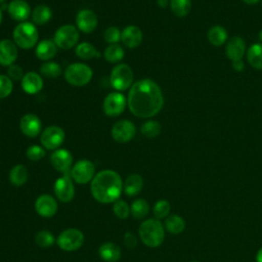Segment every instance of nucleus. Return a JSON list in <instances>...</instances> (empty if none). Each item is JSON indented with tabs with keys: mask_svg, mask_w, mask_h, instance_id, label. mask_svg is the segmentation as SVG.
<instances>
[{
	"mask_svg": "<svg viewBox=\"0 0 262 262\" xmlns=\"http://www.w3.org/2000/svg\"><path fill=\"white\" fill-rule=\"evenodd\" d=\"M158 3L161 7H166V5L168 4V1L167 0H158Z\"/></svg>",
	"mask_w": 262,
	"mask_h": 262,
	"instance_id": "48",
	"label": "nucleus"
},
{
	"mask_svg": "<svg viewBox=\"0 0 262 262\" xmlns=\"http://www.w3.org/2000/svg\"><path fill=\"white\" fill-rule=\"evenodd\" d=\"M40 73L46 78H58L61 74V67L54 61H46L40 67Z\"/></svg>",
	"mask_w": 262,
	"mask_h": 262,
	"instance_id": "35",
	"label": "nucleus"
},
{
	"mask_svg": "<svg viewBox=\"0 0 262 262\" xmlns=\"http://www.w3.org/2000/svg\"><path fill=\"white\" fill-rule=\"evenodd\" d=\"M38 31L34 24L23 21L13 30V42L23 49L33 48L38 41Z\"/></svg>",
	"mask_w": 262,
	"mask_h": 262,
	"instance_id": "4",
	"label": "nucleus"
},
{
	"mask_svg": "<svg viewBox=\"0 0 262 262\" xmlns=\"http://www.w3.org/2000/svg\"><path fill=\"white\" fill-rule=\"evenodd\" d=\"M208 40L213 46L219 47L227 41V32L221 26H214L208 32Z\"/></svg>",
	"mask_w": 262,
	"mask_h": 262,
	"instance_id": "29",
	"label": "nucleus"
},
{
	"mask_svg": "<svg viewBox=\"0 0 262 262\" xmlns=\"http://www.w3.org/2000/svg\"><path fill=\"white\" fill-rule=\"evenodd\" d=\"M58 209L56 200L50 194H41L37 198L35 202V210L36 212L45 218L52 217L56 214Z\"/></svg>",
	"mask_w": 262,
	"mask_h": 262,
	"instance_id": "15",
	"label": "nucleus"
},
{
	"mask_svg": "<svg viewBox=\"0 0 262 262\" xmlns=\"http://www.w3.org/2000/svg\"><path fill=\"white\" fill-rule=\"evenodd\" d=\"M84 243V234L80 229L67 228L59 233L56 238L57 246L63 251H76L82 247Z\"/></svg>",
	"mask_w": 262,
	"mask_h": 262,
	"instance_id": "7",
	"label": "nucleus"
},
{
	"mask_svg": "<svg viewBox=\"0 0 262 262\" xmlns=\"http://www.w3.org/2000/svg\"><path fill=\"white\" fill-rule=\"evenodd\" d=\"M57 46L54 41L43 40L36 47V56L41 60H50L55 56Z\"/></svg>",
	"mask_w": 262,
	"mask_h": 262,
	"instance_id": "25",
	"label": "nucleus"
},
{
	"mask_svg": "<svg viewBox=\"0 0 262 262\" xmlns=\"http://www.w3.org/2000/svg\"><path fill=\"white\" fill-rule=\"evenodd\" d=\"M52 16L51 9L44 4L38 5L32 11V19L36 25H44L50 20Z\"/></svg>",
	"mask_w": 262,
	"mask_h": 262,
	"instance_id": "31",
	"label": "nucleus"
},
{
	"mask_svg": "<svg viewBox=\"0 0 262 262\" xmlns=\"http://www.w3.org/2000/svg\"><path fill=\"white\" fill-rule=\"evenodd\" d=\"M98 254L105 262H117L121 258V249L115 243L106 242L99 247Z\"/></svg>",
	"mask_w": 262,
	"mask_h": 262,
	"instance_id": "23",
	"label": "nucleus"
},
{
	"mask_svg": "<svg viewBox=\"0 0 262 262\" xmlns=\"http://www.w3.org/2000/svg\"><path fill=\"white\" fill-rule=\"evenodd\" d=\"M76 55L82 59H92L101 56L100 52L89 42L80 43L76 47Z\"/></svg>",
	"mask_w": 262,
	"mask_h": 262,
	"instance_id": "30",
	"label": "nucleus"
},
{
	"mask_svg": "<svg viewBox=\"0 0 262 262\" xmlns=\"http://www.w3.org/2000/svg\"><path fill=\"white\" fill-rule=\"evenodd\" d=\"M256 262H262V248H260L256 254Z\"/></svg>",
	"mask_w": 262,
	"mask_h": 262,
	"instance_id": "46",
	"label": "nucleus"
},
{
	"mask_svg": "<svg viewBox=\"0 0 262 262\" xmlns=\"http://www.w3.org/2000/svg\"><path fill=\"white\" fill-rule=\"evenodd\" d=\"M244 67H245V63L244 61L241 59V60H235V61H232V68L236 71V72H242L244 70Z\"/></svg>",
	"mask_w": 262,
	"mask_h": 262,
	"instance_id": "45",
	"label": "nucleus"
},
{
	"mask_svg": "<svg viewBox=\"0 0 262 262\" xmlns=\"http://www.w3.org/2000/svg\"><path fill=\"white\" fill-rule=\"evenodd\" d=\"M171 211V205L167 200H159L156 202L154 208H152V213L157 219H164L167 218L170 215Z\"/></svg>",
	"mask_w": 262,
	"mask_h": 262,
	"instance_id": "36",
	"label": "nucleus"
},
{
	"mask_svg": "<svg viewBox=\"0 0 262 262\" xmlns=\"http://www.w3.org/2000/svg\"><path fill=\"white\" fill-rule=\"evenodd\" d=\"M70 174L75 182L79 184L88 183L95 176L94 164L89 160H80L72 167Z\"/></svg>",
	"mask_w": 262,
	"mask_h": 262,
	"instance_id": "9",
	"label": "nucleus"
},
{
	"mask_svg": "<svg viewBox=\"0 0 262 262\" xmlns=\"http://www.w3.org/2000/svg\"><path fill=\"white\" fill-rule=\"evenodd\" d=\"M126 104H127L126 97L122 93L112 92L107 94L106 97L104 98L102 103V108L106 116L117 117L124 112Z\"/></svg>",
	"mask_w": 262,
	"mask_h": 262,
	"instance_id": "10",
	"label": "nucleus"
},
{
	"mask_svg": "<svg viewBox=\"0 0 262 262\" xmlns=\"http://www.w3.org/2000/svg\"><path fill=\"white\" fill-rule=\"evenodd\" d=\"M245 52H246V44L243 38L238 36H234L227 41L226 47H225V53H226V56L231 61L241 60L244 57Z\"/></svg>",
	"mask_w": 262,
	"mask_h": 262,
	"instance_id": "19",
	"label": "nucleus"
},
{
	"mask_svg": "<svg viewBox=\"0 0 262 262\" xmlns=\"http://www.w3.org/2000/svg\"><path fill=\"white\" fill-rule=\"evenodd\" d=\"M35 242L41 248H49L54 244L55 239L54 235L50 231L40 230L35 236Z\"/></svg>",
	"mask_w": 262,
	"mask_h": 262,
	"instance_id": "38",
	"label": "nucleus"
},
{
	"mask_svg": "<svg viewBox=\"0 0 262 262\" xmlns=\"http://www.w3.org/2000/svg\"><path fill=\"white\" fill-rule=\"evenodd\" d=\"M13 89L12 80L5 75H0V99L10 95Z\"/></svg>",
	"mask_w": 262,
	"mask_h": 262,
	"instance_id": "40",
	"label": "nucleus"
},
{
	"mask_svg": "<svg viewBox=\"0 0 262 262\" xmlns=\"http://www.w3.org/2000/svg\"><path fill=\"white\" fill-rule=\"evenodd\" d=\"M54 43L61 49H71L79 41V32L75 26L64 25L59 27L54 34Z\"/></svg>",
	"mask_w": 262,
	"mask_h": 262,
	"instance_id": "8",
	"label": "nucleus"
},
{
	"mask_svg": "<svg viewBox=\"0 0 262 262\" xmlns=\"http://www.w3.org/2000/svg\"><path fill=\"white\" fill-rule=\"evenodd\" d=\"M149 212V205L143 199H137L133 201L130 206V213L135 219H143Z\"/></svg>",
	"mask_w": 262,
	"mask_h": 262,
	"instance_id": "32",
	"label": "nucleus"
},
{
	"mask_svg": "<svg viewBox=\"0 0 262 262\" xmlns=\"http://www.w3.org/2000/svg\"><path fill=\"white\" fill-rule=\"evenodd\" d=\"M138 233L141 242L149 248L161 246L165 239L164 225L157 218L144 220L139 226Z\"/></svg>",
	"mask_w": 262,
	"mask_h": 262,
	"instance_id": "3",
	"label": "nucleus"
},
{
	"mask_svg": "<svg viewBox=\"0 0 262 262\" xmlns=\"http://www.w3.org/2000/svg\"><path fill=\"white\" fill-rule=\"evenodd\" d=\"M191 262H200V261H191Z\"/></svg>",
	"mask_w": 262,
	"mask_h": 262,
	"instance_id": "52",
	"label": "nucleus"
},
{
	"mask_svg": "<svg viewBox=\"0 0 262 262\" xmlns=\"http://www.w3.org/2000/svg\"><path fill=\"white\" fill-rule=\"evenodd\" d=\"M1 21H2V10L0 8V24H1Z\"/></svg>",
	"mask_w": 262,
	"mask_h": 262,
	"instance_id": "50",
	"label": "nucleus"
},
{
	"mask_svg": "<svg viewBox=\"0 0 262 262\" xmlns=\"http://www.w3.org/2000/svg\"><path fill=\"white\" fill-rule=\"evenodd\" d=\"M6 0H0V3H3V2H5Z\"/></svg>",
	"mask_w": 262,
	"mask_h": 262,
	"instance_id": "51",
	"label": "nucleus"
},
{
	"mask_svg": "<svg viewBox=\"0 0 262 262\" xmlns=\"http://www.w3.org/2000/svg\"><path fill=\"white\" fill-rule=\"evenodd\" d=\"M27 158L31 161H39L45 156V149L40 145H31L26 151Z\"/></svg>",
	"mask_w": 262,
	"mask_h": 262,
	"instance_id": "42",
	"label": "nucleus"
},
{
	"mask_svg": "<svg viewBox=\"0 0 262 262\" xmlns=\"http://www.w3.org/2000/svg\"><path fill=\"white\" fill-rule=\"evenodd\" d=\"M259 39H260V41L262 42V30H261L260 33H259Z\"/></svg>",
	"mask_w": 262,
	"mask_h": 262,
	"instance_id": "49",
	"label": "nucleus"
},
{
	"mask_svg": "<svg viewBox=\"0 0 262 262\" xmlns=\"http://www.w3.org/2000/svg\"><path fill=\"white\" fill-rule=\"evenodd\" d=\"M143 187V179L139 174L129 175L123 182V190L129 196L137 195Z\"/></svg>",
	"mask_w": 262,
	"mask_h": 262,
	"instance_id": "24",
	"label": "nucleus"
},
{
	"mask_svg": "<svg viewBox=\"0 0 262 262\" xmlns=\"http://www.w3.org/2000/svg\"><path fill=\"white\" fill-rule=\"evenodd\" d=\"M136 133V128L131 121L120 120L112 128V137L119 143L130 141Z\"/></svg>",
	"mask_w": 262,
	"mask_h": 262,
	"instance_id": "13",
	"label": "nucleus"
},
{
	"mask_svg": "<svg viewBox=\"0 0 262 262\" xmlns=\"http://www.w3.org/2000/svg\"><path fill=\"white\" fill-rule=\"evenodd\" d=\"M92 70L89 66L82 62H75L64 71V78L68 83L73 86L81 87L88 84L92 78Z\"/></svg>",
	"mask_w": 262,
	"mask_h": 262,
	"instance_id": "5",
	"label": "nucleus"
},
{
	"mask_svg": "<svg viewBox=\"0 0 262 262\" xmlns=\"http://www.w3.org/2000/svg\"><path fill=\"white\" fill-rule=\"evenodd\" d=\"M111 85L118 91H124L133 85V72L126 63L117 64L111 72Z\"/></svg>",
	"mask_w": 262,
	"mask_h": 262,
	"instance_id": "6",
	"label": "nucleus"
},
{
	"mask_svg": "<svg viewBox=\"0 0 262 262\" xmlns=\"http://www.w3.org/2000/svg\"><path fill=\"white\" fill-rule=\"evenodd\" d=\"M50 163L55 170L63 174L70 173L73 164V156L66 148L55 149L50 156Z\"/></svg>",
	"mask_w": 262,
	"mask_h": 262,
	"instance_id": "14",
	"label": "nucleus"
},
{
	"mask_svg": "<svg viewBox=\"0 0 262 262\" xmlns=\"http://www.w3.org/2000/svg\"><path fill=\"white\" fill-rule=\"evenodd\" d=\"M16 44L9 40L3 39L0 41V64L3 67H9L17 58Z\"/></svg>",
	"mask_w": 262,
	"mask_h": 262,
	"instance_id": "18",
	"label": "nucleus"
},
{
	"mask_svg": "<svg viewBox=\"0 0 262 262\" xmlns=\"http://www.w3.org/2000/svg\"><path fill=\"white\" fill-rule=\"evenodd\" d=\"M103 56H104L105 60L111 62V63L119 62L124 57V49L118 43L117 44H110L105 48V50L103 52Z\"/></svg>",
	"mask_w": 262,
	"mask_h": 262,
	"instance_id": "33",
	"label": "nucleus"
},
{
	"mask_svg": "<svg viewBox=\"0 0 262 262\" xmlns=\"http://www.w3.org/2000/svg\"><path fill=\"white\" fill-rule=\"evenodd\" d=\"M247 60L256 70H262V44L256 43L249 47Z\"/></svg>",
	"mask_w": 262,
	"mask_h": 262,
	"instance_id": "28",
	"label": "nucleus"
},
{
	"mask_svg": "<svg viewBox=\"0 0 262 262\" xmlns=\"http://www.w3.org/2000/svg\"><path fill=\"white\" fill-rule=\"evenodd\" d=\"M7 74H8V77L11 79V80H15V81H18V80H21L24 78V72H23V69L16 64H11L9 66L8 70H7Z\"/></svg>",
	"mask_w": 262,
	"mask_h": 262,
	"instance_id": "43",
	"label": "nucleus"
},
{
	"mask_svg": "<svg viewBox=\"0 0 262 262\" xmlns=\"http://www.w3.org/2000/svg\"><path fill=\"white\" fill-rule=\"evenodd\" d=\"M103 38L108 44H117L121 40V32L117 27H108L103 33Z\"/></svg>",
	"mask_w": 262,
	"mask_h": 262,
	"instance_id": "41",
	"label": "nucleus"
},
{
	"mask_svg": "<svg viewBox=\"0 0 262 262\" xmlns=\"http://www.w3.org/2000/svg\"><path fill=\"white\" fill-rule=\"evenodd\" d=\"M21 88L28 94H36L42 90L43 80L37 73L29 72L21 79Z\"/></svg>",
	"mask_w": 262,
	"mask_h": 262,
	"instance_id": "22",
	"label": "nucleus"
},
{
	"mask_svg": "<svg viewBox=\"0 0 262 262\" xmlns=\"http://www.w3.org/2000/svg\"><path fill=\"white\" fill-rule=\"evenodd\" d=\"M64 140V131L58 126H49L42 133L40 141L46 149H57Z\"/></svg>",
	"mask_w": 262,
	"mask_h": 262,
	"instance_id": "12",
	"label": "nucleus"
},
{
	"mask_svg": "<svg viewBox=\"0 0 262 262\" xmlns=\"http://www.w3.org/2000/svg\"><path fill=\"white\" fill-rule=\"evenodd\" d=\"M29 177L28 169L24 165H15L9 172V181L14 186L24 185Z\"/></svg>",
	"mask_w": 262,
	"mask_h": 262,
	"instance_id": "26",
	"label": "nucleus"
},
{
	"mask_svg": "<svg viewBox=\"0 0 262 262\" xmlns=\"http://www.w3.org/2000/svg\"><path fill=\"white\" fill-rule=\"evenodd\" d=\"M124 245L130 249H133L137 245V238L132 232H126L124 234Z\"/></svg>",
	"mask_w": 262,
	"mask_h": 262,
	"instance_id": "44",
	"label": "nucleus"
},
{
	"mask_svg": "<svg viewBox=\"0 0 262 262\" xmlns=\"http://www.w3.org/2000/svg\"><path fill=\"white\" fill-rule=\"evenodd\" d=\"M142 32L137 26H128L121 33V40L128 48H136L142 42Z\"/></svg>",
	"mask_w": 262,
	"mask_h": 262,
	"instance_id": "21",
	"label": "nucleus"
},
{
	"mask_svg": "<svg viewBox=\"0 0 262 262\" xmlns=\"http://www.w3.org/2000/svg\"><path fill=\"white\" fill-rule=\"evenodd\" d=\"M246 4H249V5H255L257 3H259L261 0H243Z\"/></svg>",
	"mask_w": 262,
	"mask_h": 262,
	"instance_id": "47",
	"label": "nucleus"
},
{
	"mask_svg": "<svg viewBox=\"0 0 262 262\" xmlns=\"http://www.w3.org/2000/svg\"><path fill=\"white\" fill-rule=\"evenodd\" d=\"M7 9L10 17L20 23L28 19V17L31 14L30 5L25 0H12L8 4Z\"/></svg>",
	"mask_w": 262,
	"mask_h": 262,
	"instance_id": "20",
	"label": "nucleus"
},
{
	"mask_svg": "<svg viewBox=\"0 0 262 262\" xmlns=\"http://www.w3.org/2000/svg\"><path fill=\"white\" fill-rule=\"evenodd\" d=\"M92 196L99 203L110 204L119 200L123 190L121 176L114 170H102L91 180Z\"/></svg>",
	"mask_w": 262,
	"mask_h": 262,
	"instance_id": "2",
	"label": "nucleus"
},
{
	"mask_svg": "<svg viewBox=\"0 0 262 262\" xmlns=\"http://www.w3.org/2000/svg\"><path fill=\"white\" fill-rule=\"evenodd\" d=\"M97 16L90 9H82L76 16V25L78 29L84 33H91L97 27Z\"/></svg>",
	"mask_w": 262,
	"mask_h": 262,
	"instance_id": "16",
	"label": "nucleus"
},
{
	"mask_svg": "<svg viewBox=\"0 0 262 262\" xmlns=\"http://www.w3.org/2000/svg\"><path fill=\"white\" fill-rule=\"evenodd\" d=\"M54 192L60 202L69 203L75 196V186L70 173L57 178L54 183Z\"/></svg>",
	"mask_w": 262,
	"mask_h": 262,
	"instance_id": "11",
	"label": "nucleus"
},
{
	"mask_svg": "<svg viewBox=\"0 0 262 262\" xmlns=\"http://www.w3.org/2000/svg\"><path fill=\"white\" fill-rule=\"evenodd\" d=\"M165 229L172 234H179L185 229V221L177 214L169 215L165 220Z\"/></svg>",
	"mask_w": 262,
	"mask_h": 262,
	"instance_id": "27",
	"label": "nucleus"
},
{
	"mask_svg": "<svg viewBox=\"0 0 262 262\" xmlns=\"http://www.w3.org/2000/svg\"><path fill=\"white\" fill-rule=\"evenodd\" d=\"M191 1L190 0H170V8L174 15L183 17L190 11Z\"/></svg>",
	"mask_w": 262,
	"mask_h": 262,
	"instance_id": "34",
	"label": "nucleus"
},
{
	"mask_svg": "<svg viewBox=\"0 0 262 262\" xmlns=\"http://www.w3.org/2000/svg\"><path fill=\"white\" fill-rule=\"evenodd\" d=\"M140 131L144 136L148 138L157 137L161 133V124L154 120L146 121L145 123L142 124Z\"/></svg>",
	"mask_w": 262,
	"mask_h": 262,
	"instance_id": "37",
	"label": "nucleus"
},
{
	"mask_svg": "<svg viewBox=\"0 0 262 262\" xmlns=\"http://www.w3.org/2000/svg\"><path fill=\"white\" fill-rule=\"evenodd\" d=\"M113 211L115 215L120 219H126L131 213H130V207L128 204L123 200H117L114 203Z\"/></svg>",
	"mask_w": 262,
	"mask_h": 262,
	"instance_id": "39",
	"label": "nucleus"
},
{
	"mask_svg": "<svg viewBox=\"0 0 262 262\" xmlns=\"http://www.w3.org/2000/svg\"><path fill=\"white\" fill-rule=\"evenodd\" d=\"M127 103L135 117L147 119L160 113L164 105V96L155 81L142 79L130 87Z\"/></svg>",
	"mask_w": 262,
	"mask_h": 262,
	"instance_id": "1",
	"label": "nucleus"
},
{
	"mask_svg": "<svg viewBox=\"0 0 262 262\" xmlns=\"http://www.w3.org/2000/svg\"><path fill=\"white\" fill-rule=\"evenodd\" d=\"M19 128L26 136L33 138L39 135L42 128V123L38 116L34 114H27L20 119Z\"/></svg>",
	"mask_w": 262,
	"mask_h": 262,
	"instance_id": "17",
	"label": "nucleus"
}]
</instances>
